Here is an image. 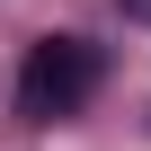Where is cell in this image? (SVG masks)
I'll return each mask as SVG.
<instances>
[{"label": "cell", "instance_id": "1", "mask_svg": "<svg viewBox=\"0 0 151 151\" xmlns=\"http://www.w3.org/2000/svg\"><path fill=\"white\" fill-rule=\"evenodd\" d=\"M89 89H98V45H80V36H45V45H27V71H18V107H27L36 124L71 116Z\"/></svg>", "mask_w": 151, "mask_h": 151}, {"label": "cell", "instance_id": "2", "mask_svg": "<svg viewBox=\"0 0 151 151\" xmlns=\"http://www.w3.org/2000/svg\"><path fill=\"white\" fill-rule=\"evenodd\" d=\"M133 9H142V18H151V0H133Z\"/></svg>", "mask_w": 151, "mask_h": 151}]
</instances>
